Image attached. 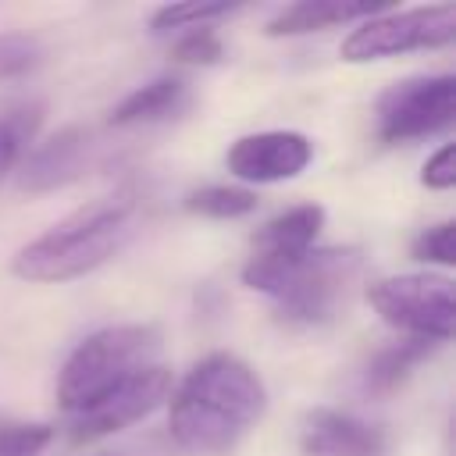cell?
I'll return each instance as SVG.
<instances>
[{
	"mask_svg": "<svg viewBox=\"0 0 456 456\" xmlns=\"http://www.w3.org/2000/svg\"><path fill=\"white\" fill-rule=\"evenodd\" d=\"M167 431L192 456H228L264 417V378L235 353L203 356L167 395Z\"/></svg>",
	"mask_w": 456,
	"mask_h": 456,
	"instance_id": "cell-1",
	"label": "cell"
},
{
	"mask_svg": "<svg viewBox=\"0 0 456 456\" xmlns=\"http://www.w3.org/2000/svg\"><path fill=\"white\" fill-rule=\"evenodd\" d=\"M139 196L118 189L110 196H96L86 207L61 217L39 239L25 242L11 256V274L32 285H61L75 281L100 264H107L135 232Z\"/></svg>",
	"mask_w": 456,
	"mask_h": 456,
	"instance_id": "cell-2",
	"label": "cell"
},
{
	"mask_svg": "<svg viewBox=\"0 0 456 456\" xmlns=\"http://www.w3.org/2000/svg\"><path fill=\"white\" fill-rule=\"evenodd\" d=\"M160 356V331L153 324H110L86 335L57 374V403L64 413L82 410L118 381L132 378L142 367H153Z\"/></svg>",
	"mask_w": 456,
	"mask_h": 456,
	"instance_id": "cell-3",
	"label": "cell"
},
{
	"mask_svg": "<svg viewBox=\"0 0 456 456\" xmlns=\"http://www.w3.org/2000/svg\"><path fill=\"white\" fill-rule=\"evenodd\" d=\"M360 264L363 256L356 246H314L299 264L285 271L271 299L278 303V314L289 324H328L346 303Z\"/></svg>",
	"mask_w": 456,
	"mask_h": 456,
	"instance_id": "cell-4",
	"label": "cell"
},
{
	"mask_svg": "<svg viewBox=\"0 0 456 456\" xmlns=\"http://www.w3.org/2000/svg\"><path fill=\"white\" fill-rule=\"evenodd\" d=\"M367 303L378 310V317L392 328H399L406 338L424 342H449L456 324L452 306V278L449 274H392L367 285Z\"/></svg>",
	"mask_w": 456,
	"mask_h": 456,
	"instance_id": "cell-5",
	"label": "cell"
},
{
	"mask_svg": "<svg viewBox=\"0 0 456 456\" xmlns=\"http://www.w3.org/2000/svg\"><path fill=\"white\" fill-rule=\"evenodd\" d=\"M456 39V7L452 4H428V7H410L395 14H374L356 21V28L342 39V61L349 64H367V61H385L399 53H417V50H442Z\"/></svg>",
	"mask_w": 456,
	"mask_h": 456,
	"instance_id": "cell-6",
	"label": "cell"
},
{
	"mask_svg": "<svg viewBox=\"0 0 456 456\" xmlns=\"http://www.w3.org/2000/svg\"><path fill=\"white\" fill-rule=\"evenodd\" d=\"M456 118L452 75H410L392 82L374 103V125L381 142H410L449 128Z\"/></svg>",
	"mask_w": 456,
	"mask_h": 456,
	"instance_id": "cell-7",
	"label": "cell"
},
{
	"mask_svg": "<svg viewBox=\"0 0 456 456\" xmlns=\"http://www.w3.org/2000/svg\"><path fill=\"white\" fill-rule=\"evenodd\" d=\"M171 388H175L171 385V370L164 363L142 367L132 378H125L114 388H107L103 395H96L93 403H86L82 410L68 413V435L78 445L107 438V435H118V431L132 428L135 420L150 417L157 406H164Z\"/></svg>",
	"mask_w": 456,
	"mask_h": 456,
	"instance_id": "cell-8",
	"label": "cell"
},
{
	"mask_svg": "<svg viewBox=\"0 0 456 456\" xmlns=\"http://www.w3.org/2000/svg\"><path fill=\"white\" fill-rule=\"evenodd\" d=\"M321 228H324V207L317 203L289 207L285 214L260 224L253 235V253L242 264V285L271 296L285 278V271L314 249Z\"/></svg>",
	"mask_w": 456,
	"mask_h": 456,
	"instance_id": "cell-9",
	"label": "cell"
},
{
	"mask_svg": "<svg viewBox=\"0 0 456 456\" xmlns=\"http://www.w3.org/2000/svg\"><path fill=\"white\" fill-rule=\"evenodd\" d=\"M314 160V142L303 132L292 128H271V132H253L232 142L224 164L239 182L253 185H271V182H289L306 171Z\"/></svg>",
	"mask_w": 456,
	"mask_h": 456,
	"instance_id": "cell-10",
	"label": "cell"
},
{
	"mask_svg": "<svg viewBox=\"0 0 456 456\" xmlns=\"http://www.w3.org/2000/svg\"><path fill=\"white\" fill-rule=\"evenodd\" d=\"M89 132L78 125H68L61 132H53L50 139L36 142L21 164H18V189L21 192H53L64 189L68 182H75L86 164H89Z\"/></svg>",
	"mask_w": 456,
	"mask_h": 456,
	"instance_id": "cell-11",
	"label": "cell"
},
{
	"mask_svg": "<svg viewBox=\"0 0 456 456\" xmlns=\"http://www.w3.org/2000/svg\"><path fill=\"white\" fill-rule=\"evenodd\" d=\"M299 445L306 456H385L388 435L353 413L317 406L303 417Z\"/></svg>",
	"mask_w": 456,
	"mask_h": 456,
	"instance_id": "cell-12",
	"label": "cell"
},
{
	"mask_svg": "<svg viewBox=\"0 0 456 456\" xmlns=\"http://www.w3.org/2000/svg\"><path fill=\"white\" fill-rule=\"evenodd\" d=\"M381 14L378 0H299L281 7L271 21H267V36L281 39V36H306V32H324L335 25H349V21H363Z\"/></svg>",
	"mask_w": 456,
	"mask_h": 456,
	"instance_id": "cell-13",
	"label": "cell"
},
{
	"mask_svg": "<svg viewBox=\"0 0 456 456\" xmlns=\"http://www.w3.org/2000/svg\"><path fill=\"white\" fill-rule=\"evenodd\" d=\"M189 107V82L178 75H160L139 89H132L114 110L110 125L114 128H135V125H160L178 118Z\"/></svg>",
	"mask_w": 456,
	"mask_h": 456,
	"instance_id": "cell-14",
	"label": "cell"
},
{
	"mask_svg": "<svg viewBox=\"0 0 456 456\" xmlns=\"http://www.w3.org/2000/svg\"><path fill=\"white\" fill-rule=\"evenodd\" d=\"M431 349H435V342H424V338H403V342L378 349L370 356V363L363 367V392H370V395L395 392L410 378V370L431 356Z\"/></svg>",
	"mask_w": 456,
	"mask_h": 456,
	"instance_id": "cell-15",
	"label": "cell"
},
{
	"mask_svg": "<svg viewBox=\"0 0 456 456\" xmlns=\"http://www.w3.org/2000/svg\"><path fill=\"white\" fill-rule=\"evenodd\" d=\"M43 107L39 103H14L0 114V178L21 164V157L32 150V139L39 132Z\"/></svg>",
	"mask_w": 456,
	"mask_h": 456,
	"instance_id": "cell-16",
	"label": "cell"
},
{
	"mask_svg": "<svg viewBox=\"0 0 456 456\" xmlns=\"http://www.w3.org/2000/svg\"><path fill=\"white\" fill-rule=\"evenodd\" d=\"M185 210L210 221H235L256 210V192L242 185H203L185 196Z\"/></svg>",
	"mask_w": 456,
	"mask_h": 456,
	"instance_id": "cell-17",
	"label": "cell"
},
{
	"mask_svg": "<svg viewBox=\"0 0 456 456\" xmlns=\"http://www.w3.org/2000/svg\"><path fill=\"white\" fill-rule=\"evenodd\" d=\"M242 11V4H167V7H157L150 14V28L153 32H171V28H203V25H214L217 18H228Z\"/></svg>",
	"mask_w": 456,
	"mask_h": 456,
	"instance_id": "cell-18",
	"label": "cell"
},
{
	"mask_svg": "<svg viewBox=\"0 0 456 456\" xmlns=\"http://www.w3.org/2000/svg\"><path fill=\"white\" fill-rule=\"evenodd\" d=\"M43 61V46L28 32H4L0 36V82L28 75Z\"/></svg>",
	"mask_w": 456,
	"mask_h": 456,
	"instance_id": "cell-19",
	"label": "cell"
},
{
	"mask_svg": "<svg viewBox=\"0 0 456 456\" xmlns=\"http://www.w3.org/2000/svg\"><path fill=\"white\" fill-rule=\"evenodd\" d=\"M53 438V424L43 420H0V456H36Z\"/></svg>",
	"mask_w": 456,
	"mask_h": 456,
	"instance_id": "cell-20",
	"label": "cell"
},
{
	"mask_svg": "<svg viewBox=\"0 0 456 456\" xmlns=\"http://www.w3.org/2000/svg\"><path fill=\"white\" fill-rule=\"evenodd\" d=\"M171 57L178 64H200V68H210L224 57V43L221 36L214 32V25H203V28H185V36L171 46Z\"/></svg>",
	"mask_w": 456,
	"mask_h": 456,
	"instance_id": "cell-21",
	"label": "cell"
},
{
	"mask_svg": "<svg viewBox=\"0 0 456 456\" xmlns=\"http://www.w3.org/2000/svg\"><path fill=\"white\" fill-rule=\"evenodd\" d=\"M410 253H413V260L449 267L456 260V224L452 221H438V224L420 228L417 239L410 242Z\"/></svg>",
	"mask_w": 456,
	"mask_h": 456,
	"instance_id": "cell-22",
	"label": "cell"
},
{
	"mask_svg": "<svg viewBox=\"0 0 456 456\" xmlns=\"http://www.w3.org/2000/svg\"><path fill=\"white\" fill-rule=\"evenodd\" d=\"M420 182H424L428 189H438V192H445V189L456 185V146H452V142L438 146V150L428 157V164H424V171H420Z\"/></svg>",
	"mask_w": 456,
	"mask_h": 456,
	"instance_id": "cell-23",
	"label": "cell"
}]
</instances>
